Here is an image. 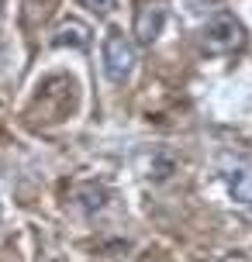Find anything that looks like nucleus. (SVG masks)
<instances>
[{"label": "nucleus", "instance_id": "f257e3e1", "mask_svg": "<svg viewBox=\"0 0 252 262\" xmlns=\"http://www.w3.org/2000/svg\"><path fill=\"white\" fill-rule=\"evenodd\" d=\"M135 45L121 31H111L104 38V73L111 83H124L135 73Z\"/></svg>", "mask_w": 252, "mask_h": 262}, {"label": "nucleus", "instance_id": "f03ea898", "mask_svg": "<svg viewBox=\"0 0 252 262\" xmlns=\"http://www.w3.org/2000/svg\"><path fill=\"white\" fill-rule=\"evenodd\" d=\"M242 38H245V31H242V25L232 17V14H218V17H211L207 25H204V49L207 52H232V49H239Z\"/></svg>", "mask_w": 252, "mask_h": 262}, {"label": "nucleus", "instance_id": "7ed1b4c3", "mask_svg": "<svg viewBox=\"0 0 252 262\" xmlns=\"http://www.w3.org/2000/svg\"><path fill=\"white\" fill-rule=\"evenodd\" d=\"M162 25H166V7L156 0H142V7L135 14V38L142 45H152L162 35Z\"/></svg>", "mask_w": 252, "mask_h": 262}, {"label": "nucleus", "instance_id": "20e7f679", "mask_svg": "<svg viewBox=\"0 0 252 262\" xmlns=\"http://www.w3.org/2000/svg\"><path fill=\"white\" fill-rule=\"evenodd\" d=\"M52 45L55 49H87L90 45V28L76 17H69L52 31Z\"/></svg>", "mask_w": 252, "mask_h": 262}, {"label": "nucleus", "instance_id": "39448f33", "mask_svg": "<svg viewBox=\"0 0 252 262\" xmlns=\"http://www.w3.org/2000/svg\"><path fill=\"white\" fill-rule=\"evenodd\" d=\"M225 183H228V193L239 200L242 207H249L252 210V172L245 169H232L225 176Z\"/></svg>", "mask_w": 252, "mask_h": 262}, {"label": "nucleus", "instance_id": "423d86ee", "mask_svg": "<svg viewBox=\"0 0 252 262\" xmlns=\"http://www.w3.org/2000/svg\"><path fill=\"white\" fill-rule=\"evenodd\" d=\"M80 4L87 7V11H93V14H100V17H104V14L114 11V4H118V0H80Z\"/></svg>", "mask_w": 252, "mask_h": 262}]
</instances>
